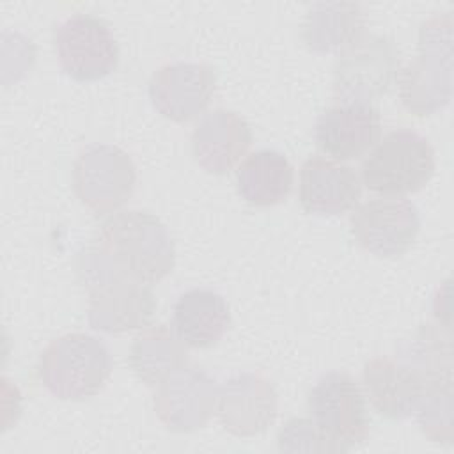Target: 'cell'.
<instances>
[{"instance_id":"obj_14","label":"cell","mask_w":454,"mask_h":454,"mask_svg":"<svg viewBox=\"0 0 454 454\" xmlns=\"http://www.w3.org/2000/svg\"><path fill=\"white\" fill-rule=\"evenodd\" d=\"M360 195L362 183L353 167L323 156H310L303 161L298 199L307 213L337 216L351 211Z\"/></svg>"},{"instance_id":"obj_1","label":"cell","mask_w":454,"mask_h":454,"mask_svg":"<svg viewBox=\"0 0 454 454\" xmlns=\"http://www.w3.org/2000/svg\"><path fill=\"white\" fill-rule=\"evenodd\" d=\"M92 247L115 271L145 284L163 280L176 262L167 227L145 209L112 215L101 223Z\"/></svg>"},{"instance_id":"obj_15","label":"cell","mask_w":454,"mask_h":454,"mask_svg":"<svg viewBox=\"0 0 454 454\" xmlns=\"http://www.w3.org/2000/svg\"><path fill=\"white\" fill-rule=\"evenodd\" d=\"M252 145L248 122L232 110L216 108L206 114L192 133V153L199 167L223 176L236 167Z\"/></svg>"},{"instance_id":"obj_4","label":"cell","mask_w":454,"mask_h":454,"mask_svg":"<svg viewBox=\"0 0 454 454\" xmlns=\"http://www.w3.org/2000/svg\"><path fill=\"white\" fill-rule=\"evenodd\" d=\"M360 174L371 192L387 197L415 193L434 174V151L417 131H390L365 156Z\"/></svg>"},{"instance_id":"obj_23","label":"cell","mask_w":454,"mask_h":454,"mask_svg":"<svg viewBox=\"0 0 454 454\" xmlns=\"http://www.w3.org/2000/svg\"><path fill=\"white\" fill-rule=\"evenodd\" d=\"M278 449L286 452H342L312 419H291L278 433Z\"/></svg>"},{"instance_id":"obj_3","label":"cell","mask_w":454,"mask_h":454,"mask_svg":"<svg viewBox=\"0 0 454 454\" xmlns=\"http://www.w3.org/2000/svg\"><path fill=\"white\" fill-rule=\"evenodd\" d=\"M112 367V355L99 339L89 333H67L44 348L37 371L51 395L82 401L103 390Z\"/></svg>"},{"instance_id":"obj_13","label":"cell","mask_w":454,"mask_h":454,"mask_svg":"<svg viewBox=\"0 0 454 454\" xmlns=\"http://www.w3.org/2000/svg\"><path fill=\"white\" fill-rule=\"evenodd\" d=\"M380 135V112L369 103H339L323 110L314 124L316 145L337 161L364 156Z\"/></svg>"},{"instance_id":"obj_17","label":"cell","mask_w":454,"mask_h":454,"mask_svg":"<svg viewBox=\"0 0 454 454\" xmlns=\"http://www.w3.org/2000/svg\"><path fill=\"white\" fill-rule=\"evenodd\" d=\"M364 385L376 411L387 419H404L415 413L426 380L410 364L378 356L364 367Z\"/></svg>"},{"instance_id":"obj_10","label":"cell","mask_w":454,"mask_h":454,"mask_svg":"<svg viewBox=\"0 0 454 454\" xmlns=\"http://www.w3.org/2000/svg\"><path fill=\"white\" fill-rule=\"evenodd\" d=\"M420 229L419 209L404 197H378L351 215V234L369 254L399 257L410 250Z\"/></svg>"},{"instance_id":"obj_5","label":"cell","mask_w":454,"mask_h":454,"mask_svg":"<svg viewBox=\"0 0 454 454\" xmlns=\"http://www.w3.org/2000/svg\"><path fill=\"white\" fill-rule=\"evenodd\" d=\"M450 16H434L420 28L419 53L401 76V99L417 115L443 108L452 94Z\"/></svg>"},{"instance_id":"obj_6","label":"cell","mask_w":454,"mask_h":454,"mask_svg":"<svg viewBox=\"0 0 454 454\" xmlns=\"http://www.w3.org/2000/svg\"><path fill=\"white\" fill-rule=\"evenodd\" d=\"M307 408L314 424L342 452L362 445L371 431L365 395L356 380L342 371L323 374L309 392Z\"/></svg>"},{"instance_id":"obj_21","label":"cell","mask_w":454,"mask_h":454,"mask_svg":"<svg viewBox=\"0 0 454 454\" xmlns=\"http://www.w3.org/2000/svg\"><path fill=\"white\" fill-rule=\"evenodd\" d=\"M133 372L149 387L160 385L188 362L186 344L165 325L145 328L135 337L129 349Z\"/></svg>"},{"instance_id":"obj_12","label":"cell","mask_w":454,"mask_h":454,"mask_svg":"<svg viewBox=\"0 0 454 454\" xmlns=\"http://www.w3.org/2000/svg\"><path fill=\"white\" fill-rule=\"evenodd\" d=\"M218 387L199 367H181L165 378L154 394V410L172 431L202 427L215 411Z\"/></svg>"},{"instance_id":"obj_8","label":"cell","mask_w":454,"mask_h":454,"mask_svg":"<svg viewBox=\"0 0 454 454\" xmlns=\"http://www.w3.org/2000/svg\"><path fill=\"white\" fill-rule=\"evenodd\" d=\"M399 51L385 35H362L339 57L333 69V96L340 103H369L392 87Z\"/></svg>"},{"instance_id":"obj_2","label":"cell","mask_w":454,"mask_h":454,"mask_svg":"<svg viewBox=\"0 0 454 454\" xmlns=\"http://www.w3.org/2000/svg\"><path fill=\"white\" fill-rule=\"evenodd\" d=\"M76 271L89 291V325L106 333L144 328L154 316L149 284L115 271L90 247L76 257Z\"/></svg>"},{"instance_id":"obj_9","label":"cell","mask_w":454,"mask_h":454,"mask_svg":"<svg viewBox=\"0 0 454 454\" xmlns=\"http://www.w3.org/2000/svg\"><path fill=\"white\" fill-rule=\"evenodd\" d=\"M62 71L78 82L108 76L119 64V46L106 21L94 14H73L53 34Z\"/></svg>"},{"instance_id":"obj_22","label":"cell","mask_w":454,"mask_h":454,"mask_svg":"<svg viewBox=\"0 0 454 454\" xmlns=\"http://www.w3.org/2000/svg\"><path fill=\"white\" fill-rule=\"evenodd\" d=\"M452 380L426 381L424 394L415 410L419 424L431 440L450 442L452 440Z\"/></svg>"},{"instance_id":"obj_11","label":"cell","mask_w":454,"mask_h":454,"mask_svg":"<svg viewBox=\"0 0 454 454\" xmlns=\"http://www.w3.org/2000/svg\"><path fill=\"white\" fill-rule=\"evenodd\" d=\"M216 89V71L204 62H168L149 80L153 106L174 122H186L200 114Z\"/></svg>"},{"instance_id":"obj_16","label":"cell","mask_w":454,"mask_h":454,"mask_svg":"<svg viewBox=\"0 0 454 454\" xmlns=\"http://www.w3.org/2000/svg\"><path fill=\"white\" fill-rule=\"evenodd\" d=\"M218 413L227 431L238 436H252L273 422L277 394L268 380L241 374L218 388Z\"/></svg>"},{"instance_id":"obj_7","label":"cell","mask_w":454,"mask_h":454,"mask_svg":"<svg viewBox=\"0 0 454 454\" xmlns=\"http://www.w3.org/2000/svg\"><path fill=\"white\" fill-rule=\"evenodd\" d=\"M135 183L133 160L117 145H87L73 163V190L94 215H108L119 209L131 197Z\"/></svg>"},{"instance_id":"obj_20","label":"cell","mask_w":454,"mask_h":454,"mask_svg":"<svg viewBox=\"0 0 454 454\" xmlns=\"http://www.w3.org/2000/svg\"><path fill=\"white\" fill-rule=\"evenodd\" d=\"M365 28V14L358 4L333 2L314 4L303 21L301 37L314 53L346 50Z\"/></svg>"},{"instance_id":"obj_18","label":"cell","mask_w":454,"mask_h":454,"mask_svg":"<svg viewBox=\"0 0 454 454\" xmlns=\"http://www.w3.org/2000/svg\"><path fill=\"white\" fill-rule=\"evenodd\" d=\"M231 325L225 298L213 289L195 287L179 294L172 309L176 335L193 349H207L222 340Z\"/></svg>"},{"instance_id":"obj_19","label":"cell","mask_w":454,"mask_h":454,"mask_svg":"<svg viewBox=\"0 0 454 454\" xmlns=\"http://www.w3.org/2000/svg\"><path fill=\"white\" fill-rule=\"evenodd\" d=\"M236 186L250 206H277L287 199L293 188V165L275 149H259L238 167Z\"/></svg>"}]
</instances>
